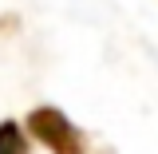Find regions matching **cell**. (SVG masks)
<instances>
[{"label": "cell", "instance_id": "cell-1", "mask_svg": "<svg viewBox=\"0 0 158 154\" xmlns=\"http://www.w3.org/2000/svg\"><path fill=\"white\" fill-rule=\"evenodd\" d=\"M24 131H28V138H32L36 146H44L48 154H99L103 150L79 123H71V119L63 115L59 107H52V103L32 107V111L24 115Z\"/></svg>", "mask_w": 158, "mask_h": 154}, {"label": "cell", "instance_id": "cell-2", "mask_svg": "<svg viewBox=\"0 0 158 154\" xmlns=\"http://www.w3.org/2000/svg\"><path fill=\"white\" fill-rule=\"evenodd\" d=\"M0 154H32V138L24 131V123H16V119L0 123Z\"/></svg>", "mask_w": 158, "mask_h": 154}]
</instances>
